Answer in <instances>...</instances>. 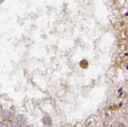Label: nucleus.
<instances>
[{
	"instance_id": "obj_1",
	"label": "nucleus",
	"mask_w": 128,
	"mask_h": 127,
	"mask_svg": "<svg viewBox=\"0 0 128 127\" xmlns=\"http://www.w3.org/2000/svg\"><path fill=\"white\" fill-rule=\"evenodd\" d=\"M44 120H46V121H44V122L46 124H49V123H48V122L49 123V124H50V123H51V119L49 118V117H48V118H47V117H46V118H44Z\"/></svg>"
},
{
	"instance_id": "obj_2",
	"label": "nucleus",
	"mask_w": 128,
	"mask_h": 127,
	"mask_svg": "<svg viewBox=\"0 0 128 127\" xmlns=\"http://www.w3.org/2000/svg\"><path fill=\"white\" fill-rule=\"evenodd\" d=\"M5 115H6L5 116L8 117L9 116H10V113H9V112H6V113H5Z\"/></svg>"
}]
</instances>
